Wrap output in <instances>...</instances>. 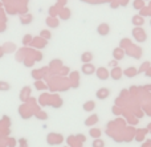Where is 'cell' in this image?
Wrapping results in <instances>:
<instances>
[{"label":"cell","mask_w":151,"mask_h":147,"mask_svg":"<svg viewBox=\"0 0 151 147\" xmlns=\"http://www.w3.org/2000/svg\"><path fill=\"white\" fill-rule=\"evenodd\" d=\"M81 72H82L83 74H86V76H90V74H94V73H96V66H94L91 62L83 64V65H82V69H81Z\"/></svg>","instance_id":"obj_6"},{"label":"cell","mask_w":151,"mask_h":147,"mask_svg":"<svg viewBox=\"0 0 151 147\" xmlns=\"http://www.w3.org/2000/svg\"><path fill=\"white\" fill-rule=\"evenodd\" d=\"M98 122V115H91V117H89L88 119L85 121V126H94V125Z\"/></svg>","instance_id":"obj_11"},{"label":"cell","mask_w":151,"mask_h":147,"mask_svg":"<svg viewBox=\"0 0 151 147\" xmlns=\"http://www.w3.org/2000/svg\"><path fill=\"white\" fill-rule=\"evenodd\" d=\"M91 147H105V142L101 138H94V141L91 142Z\"/></svg>","instance_id":"obj_12"},{"label":"cell","mask_w":151,"mask_h":147,"mask_svg":"<svg viewBox=\"0 0 151 147\" xmlns=\"http://www.w3.org/2000/svg\"><path fill=\"white\" fill-rule=\"evenodd\" d=\"M133 24L134 25H142L143 24V19L141 16H134L133 17Z\"/></svg>","instance_id":"obj_14"},{"label":"cell","mask_w":151,"mask_h":147,"mask_svg":"<svg viewBox=\"0 0 151 147\" xmlns=\"http://www.w3.org/2000/svg\"><path fill=\"white\" fill-rule=\"evenodd\" d=\"M125 50L122 49L121 47H118V48H115L114 50H113V57H114V60H117V61H121L123 57H125Z\"/></svg>","instance_id":"obj_7"},{"label":"cell","mask_w":151,"mask_h":147,"mask_svg":"<svg viewBox=\"0 0 151 147\" xmlns=\"http://www.w3.org/2000/svg\"><path fill=\"white\" fill-rule=\"evenodd\" d=\"M96 74H97V77H98L101 81H106V80L110 77V72L107 70L106 68H104V66L96 69Z\"/></svg>","instance_id":"obj_2"},{"label":"cell","mask_w":151,"mask_h":147,"mask_svg":"<svg viewBox=\"0 0 151 147\" xmlns=\"http://www.w3.org/2000/svg\"><path fill=\"white\" fill-rule=\"evenodd\" d=\"M137 74H138V70H137L135 68H127L126 70H123V76H126V77H129V78H131V77H135Z\"/></svg>","instance_id":"obj_9"},{"label":"cell","mask_w":151,"mask_h":147,"mask_svg":"<svg viewBox=\"0 0 151 147\" xmlns=\"http://www.w3.org/2000/svg\"><path fill=\"white\" fill-rule=\"evenodd\" d=\"M146 76H149V77L151 76V70H147V72H146Z\"/></svg>","instance_id":"obj_19"},{"label":"cell","mask_w":151,"mask_h":147,"mask_svg":"<svg viewBox=\"0 0 151 147\" xmlns=\"http://www.w3.org/2000/svg\"><path fill=\"white\" fill-rule=\"evenodd\" d=\"M109 95H110V89H107V87H101V89H98L96 92V97L101 101L106 100Z\"/></svg>","instance_id":"obj_5"},{"label":"cell","mask_w":151,"mask_h":147,"mask_svg":"<svg viewBox=\"0 0 151 147\" xmlns=\"http://www.w3.org/2000/svg\"><path fill=\"white\" fill-rule=\"evenodd\" d=\"M82 109L83 111H93L96 109V102L94 101H88V102H85L82 105Z\"/></svg>","instance_id":"obj_10"},{"label":"cell","mask_w":151,"mask_h":147,"mask_svg":"<svg viewBox=\"0 0 151 147\" xmlns=\"http://www.w3.org/2000/svg\"><path fill=\"white\" fill-rule=\"evenodd\" d=\"M41 36H42V37H45V39H50V32H48V31H42V32H41Z\"/></svg>","instance_id":"obj_17"},{"label":"cell","mask_w":151,"mask_h":147,"mask_svg":"<svg viewBox=\"0 0 151 147\" xmlns=\"http://www.w3.org/2000/svg\"><path fill=\"white\" fill-rule=\"evenodd\" d=\"M97 33L99 34V36H107V34L110 33V25L107 23H102L99 24L98 27H97Z\"/></svg>","instance_id":"obj_4"},{"label":"cell","mask_w":151,"mask_h":147,"mask_svg":"<svg viewBox=\"0 0 151 147\" xmlns=\"http://www.w3.org/2000/svg\"><path fill=\"white\" fill-rule=\"evenodd\" d=\"M89 135H90L91 138H99L101 137V130L99 129H91L90 133H89Z\"/></svg>","instance_id":"obj_13"},{"label":"cell","mask_w":151,"mask_h":147,"mask_svg":"<svg viewBox=\"0 0 151 147\" xmlns=\"http://www.w3.org/2000/svg\"><path fill=\"white\" fill-rule=\"evenodd\" d=\"M93 53L91 52H83L82 54H81V61H82V64H88V62H91L93 61Z\"/></svg>","instance_id":"obj_8"},{"label":"cell","mask_w":151,"mask_h":147,"mask_svg":"<svg viewBox=\"0 0 151 147\" xmlns=\"http://www.w3.org/2000/svg\"><path fill=\"white\" fill-rule=\"evenodd\" d=\"M142 7H143V1H141V0H135L134 1V8L135 9H141Z\"/></svg>","instance_id":"obj_16"},{"label":"cell","mask_w":151,"mask_h":147,"mask_svg":"<svg viewBox=\"0 0 151 147\" xmlns=\"http://www.w3.org/2000/svg\"><path fill=\"white\" fill-rule=\"evenodd\" d=\"M11 89V85H8L7 82L0 81V92H7V90Z\"/></svg>","instance_id":"obj_15"},{"label":"cell","mask_w":151,"mask_h":147,"mask_svg":"<svg viewBox=\"0 0 151 147\" xmlns=\"http://www.w3.org/2000/svg\"><path fill=\"white\" fill-rule=\"evenodd\" d=\"M133 34H134V37H135L137 41H139V42H145L147 40L146 32H145L142 28H135L133 31Z\"/></svg>","instance_id":"obj_1"},{"label":"cell","mask_w":151,"mask_h":147,"mask_svg":"<svg viewBox=\"0 0 151 147\" xmlns=\"http://www.w3.org/2000/svg\"><path fill=\"white\" fill-rule=\"evenodd\" d=\"M122 76H123V70L119 68V66L111 68V70H110V77H111L114 81H119V80L122 78Z\"/></svg>","instance_id":"obj_3"},{"label":"cell","mask_w":151,"mask_h":147,"mask_svg":"<svg viewBox=\"0 0 151 147\" xmlns=\"http://www.w3.org/2000/svg\"><path fill=\"white\" fill-rule=\"evenodd\" d=\"M20 142H21V146H23V147H27V141L24 139V138H23V139H20Z\"/></svg>","instance_id":"obj_18"}]
</instances>
